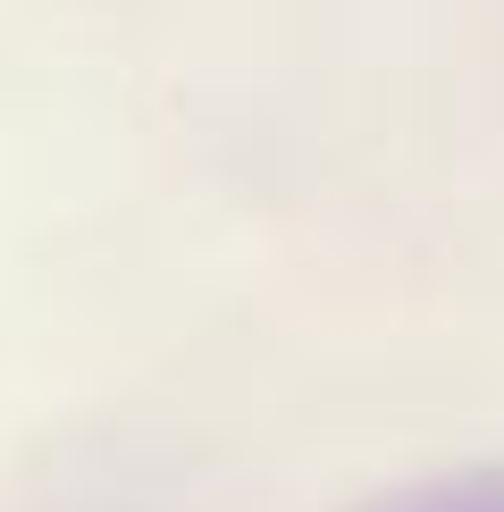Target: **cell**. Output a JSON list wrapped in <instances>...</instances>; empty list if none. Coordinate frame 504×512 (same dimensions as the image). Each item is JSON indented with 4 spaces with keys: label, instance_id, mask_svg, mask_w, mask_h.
Masks as SVG:
<instances>
[{
    "label": "cell",
    "instance_id": "obj_1",
    "mask_svg": "<svg viewBox=\"0 0 504 512\" xmlns=\"http://www.w3.org/2000/svg\"><path fill=\"white\" fill-rule=\"evenodd\" d=\"M362 512H504V462H471V471H437L420 487H395Z\"/></svg>",
    "mask_w": 504,
    "mask_h": 512
}]
</instances>
